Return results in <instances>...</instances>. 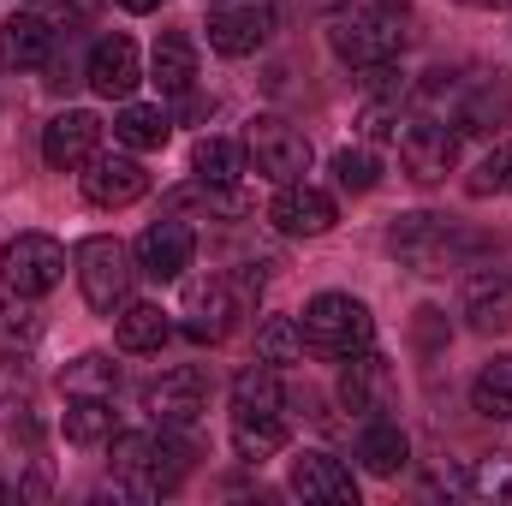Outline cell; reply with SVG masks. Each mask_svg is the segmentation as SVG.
<instances>
[{"label": "cell", "mask_w": 512, "mask_h": 506, "mask_svg": "<svg viewBox=\"0 0 512 506\" xmlns=\"http://www.w3.org/2000/svg\"><path fill=\"white\" fill-rule=\"evenodd\" d=\"M405 24H411L405 0H346L328 24V48H334L340 66L370 72V66H387V60L405 54V42H411Z\"/></svg>", "instance_id": "6da1fadb"}, {"label": "cell", "mask_w": 512, "mask_h": 506, "mask_svg": "<svg viewBox=\"0 0 512 506\" xmlns=\"http://www.w3.org/2000/svg\"><path fill=\"white\" fill-rule=\"evenodd\" d=\"M286 387L274 376V364H262L256 358V370L233 381V447H239V459H274L280 447H286V435H292V417H286Z\"/></svg>", "instance_id": "7a4b0ae2"}, {"label": "cell", "mask_w": 512, "mask_h": 506, "mask_svg": "<svg viewBox=\"0 0 512 506\" xmlns=\"http://www.w3.org/2000/svg\"><path fill=\"white\" fill-rule=\"evenodd\" d=\"M191 471V441L179 429H137V435H114V477L126 495H173Z\"/></svg>", "instance_id": "3957f363"}, {"label": "cell", "mask_w": 512, "mask_h": 506, "mask_svg": "<svg viewBox=\"0 0 512 506\" xmlns=\"http://www.w3.org/2000/svg\"><path fill=\"white\" fill-rule=\"evenodd\" d=\"M387 251L399 256L411 274H447V268H465L483 245L447 215H399L393 233H387Z\"/></svg>", "instance_id": "277c9868"}, {"label": "cell", "mask_w": 512, "mask_h": 506, "mask_svg": "<svg viewBox=\"0 0 512 506\" xmlns=\"http://www.w3.org/2000/svg\"><path fill=\"white\" fill-rule=\"evenodd\" d=\"M298 328H304V340H310L322 358H352V352H370V340H376V316H370V304L352 298V292H316V298L304 304Z\"/></svg>", "instance_id": "5b68a950"}, {"label": "cell", "mask_w": 512, "mask_h": 506, "mask_svg": "<svg viewBox=\"0 0 512 506\" xmlns=\"http://www.w3.org/2000/svg\"><path fill=\"white\" fill-rule=\"evenodd\" d=\"M245 155H251L256 179H268V185H292L310 173V137L274 114H256L245 126Z\"/></svg>", "instance_id": "8992f818"}, {"label": "cell", "mask_w": 512, "mask_h": 506, "mask_svg": "<svg viewBox=\"0 0 512 506\" xmlns=\"http://www.w3.org/2000/svg\"><path fill=\"white\" fill-rule=\"evenodd\" d=\"M459 137H465V131L453 126V120H441V114L405 120V131H399V161H405V173H411L417 185H441V179L459 167Z\"/></svg>", "instance_id": "52a82bcc"}, {"label": "cell", "mask_w": 512, "mask_h": 506, "mask_svg": "<svg viewBox=\"0 0 512 506\" xmlns=\"http://www.w3.org/2000/svg\"><path fill=\"white\" fill-rule=\"evenodd\" d=\"M0 280H6V292H18V298L54 292V286L66 280V251H60V239H48V233H18V239L0 251Z\"/></svg>", "instance_id": "ba28073f"}, {"label": "cell", "mask_w": 512, "mask_h": 506, "mask_svg": "<svg viewBox=\"0 0 512 506\" xmlns=\"http://www.w3.org/2000/svg\"><path fill=\"white\" fill-rule=\"evenodd\" d=\"M72 268H78V286H84V304L90 310H102V316H114L120 304H126L131 292V256L120 239H84L78 256H72Z\"/></svg>", "instance_id": "9c48e42d"}, {"label": "cell", "mask_w": 512, "mask_h": 506, "mask_svg": "<svg viewBox=\"0 0 512 506\" xmlns=\"http://www.w3.org/2000/svg\"><path fill=\"white\" fill-rule=\"evenodd\" d=\"M274 24H280L274 0H215L209 6V48L227 60H245L274 36Z\"/></svg>", "instance_id": "30bf717a"}, {"label": "cell", "mask_w": 512, "mask_h": 506, "mask_svg": "<svg viewBox=\"0 0 512 506\" xmlns=\"http://www.w3.org/2000/svg\"><path fill=\"white\" fill-rule=\"evenodd\" d=\"M143 411H149L161 429H191V423L209 411V376H203L197 364L161 370L155 381H143Z\"/></svg>", "instance_id": "8fae6325"}, {"label": "cell", "mask_w": 512, "mask_h": 506, "mask_svg": "<svg viewBox=\"0 0 512 506\" xmlns=\"http://www.w3.org/2000/svg\"><path fill=\"white\" fill-rule=\"evenodd\" d=\"M78 185H84L90 209H131L149 191V173H143L137 155H90L84 173H78Z\"/></svg>", "instance_id": "7c38bea8"}, {"label": "cell", "mask_w": 512, "mask_h": 506, "mask_svg": "<svg viewBox=\"0 0 512 506\" xmlns=\"http://www.w3.org/2000/svg\"><path fill=\"white\" fill-rule=\"evenodd\" d=\"M268 221H274L286 239H322V233L340 221V209H334V197H328L322 185H304V179H292V185H280V197H274Z\"/></svg>", "instance_id": "4fadbf2b"}, {"label": "cell", "mask_w": 512, "mask_h": 506, "mask_svg": "<svg viewBox=\"0 0 512 506\" xmlns=\"http://www.w3.org/2000/svg\"><path fill=\"white\" fill-rule=\"evenodd\" d=\"M137 268L149 274V280H179L185 268H191V256H197V233L185 227V221H149L143 233H137Z\"/></svg>", "instance_id": "5bb4252c"}, {"label": "cell", "mask_w": 512, "mask_h": 506, "mask_svg": "<svg viewBox=\"0 0 512 506\" xmlns=\"http://www.w3.org/2000/svg\"><path fill=\"white\" fill-rule=\"evenodd\" d=\"M292 495L316 506H358V477L334 459V453H298L292 459Z\"/></svg>", "instance_id": "9a60e30c"}, {"label": "cell", "mask_w": 512, "mask_h": 506, "mask_svg": "<svg viewBox=\"0 0 512 506\" xmlns=\"http://www.w3.org/2000/svg\"><path fill=\"white\" fill-rule=\"evenodd\" d=\"M96 143H102V120L84 114V108H66V114H54L42 126V161L60 167V173H72V167H84L96 155Z\"/></svg>", "instance_id": "2e32d148"}, {"label": "cell", "mask_w": 512, "mask_h": 506, "mask_svg": "<svg viewBox=\"0 0 512 506\" xmlns=\"http://www.w3.org/2000/svg\"><path fill=\"white\" fill-rule=\"evenodd\" d=\"M239 304H245V298L233 292V280H221V274H209V280H191V286H185V310H191L185 334H191V340H221V334L233 328Z\"/></svg>", "instance_id": "e0dca14e"}, {"label": "cell", "mask_w": 512, "mask_h": 506, "mask_svg": "<svg viewBox=\"0 0 512 506\" xmlns=\"http://www.w3.org/2000/svg\"><path fill=\"white\" fill-rule=\"evenodd\" d=\"M453 126L459 131H501V126H512V78H501V72L465 78Z\"/></svg>", "instance_id": "ac0fdd59"}, {"label": "cell", "mask_w": 512, "mask_h": 506, "mask_svg": "<svg viewBox=\"0 0 512 506\" xmlns=\"http://www.w3.org/2000/svg\"><path fill=\"white\" fill-rule=\"evenodd\" d=\"M84 78H90V90H96V96H108V102L120 96V102H126L131 90L143 84L137 42H131V36H102V42L90 48V72H84Z\"/></svg>", "instance_id": "d6986e66"}, {"label": "cell", "mask_w": 512, "mask_h": 506, "mask_svg": "<svg viewBox=\"0 0 512 506\" xmlns=\"http://www.w3.org/2000/svg\"><path fill=\"white\" fill-rule=\"evenodd\" d=\"M54 60V24L36 12H12L0 24V66L6 72H36Z\"/></svg>", "instance_id": "ffe728a7"}, {"label": "cell", "mask_w": 512, "mask_h": 506, "mask_svg": "<svg viewBox=\"0 0 512 506\" xmlns=\"http://www.w3.org/2000/svg\"><path fill=\"white\" fill-rule=\"evenodd\" d=\"M465 322L477 334H501L512 328V268H489L465 286Z\"/></svg>", "instance_id": "44dd1931"}, {"label": "cell", "mask_w": 512, "mask_h": 506, "mask_svg": "<svg viewBox=\"0 0 512 506\" xmlns=\"http://www.w3.org/2000/svg\"><path fill=\"white\" fill-rule=\"evenodd\" d=\"M149 72H155L161 96H191L197 90V42L185 30H161L155 54H149Z\"/></svg>", "instance_id": "7402d4cb"}, {"label": "cell", "mask_w": 512, "mask_h": 506, "mask_svg": "<svg viewBox=\"0 0 512 506\" xmlns=\"http://www.w3.org/2000/svg\"><path fill=\"white\" fill-rule=\"evenodd\" d=\"M358 459H364V471H370V477H399V471H405V459H411V441H405V429H399V423L370 417V423H364V435H358Z\"/></svg>", "instance_id": "603a6c76"}, {"label": "cell", "mask_w": 512, "mask_h": 506, "mask_svg": "<svg viewBox=\"0 0 512 506\" xmlns=\"http://www.w3.org/2000/svg\"><path fill=\"white\" fill-rule=\"evenodd\" d=\"M114 334H120V352H161L167 334H173V322H167L161 304H120Z\"/></svg>", "instance_id": "cb8c5ba5"}, {"label": "cell", "mask_w": 512, "mask_h": 506, "mask_svg": "<svg viewBox=\"0 0 512 506\" xmlns=\"http://www.w3.org/2000/svg\"><path fill=\"white\" fill-rule=\"evenodd\" d=\"M471 405L483 411V417H495V423H512V352L501 358H489L477 381H471Z\"/></svg>", "instance_id": "d4e9b609"}, {"label": "cell", "mask_w": 512, "mask_h": 506, "mask_svg": "<svg viewBox=\"0 0 512 506\" xmlns=\"http://www.w3.org/2000/svg\"><path fill=\"white\" fill-rule=\"evenodd\" d=\"M66 399H114L120 393V364L102 352H84L78 364H66Z\"/></svg>", "instance_id": "484cf974"}, {"label": "cell", "mask_w": 512, "mask_h": 506, "mask_svg": "<svg viewBox=\"0 0 512 506\" xmlns=\"http://www.w3.org/2000/svg\"><path fill=\"white\" fill-rule=\"evenodd\" d=\"M114 137L126 143V149H161L173 126H167V114L161 108H143V102H126L120 114H114Z\"/></svg>", "instance_id": "4316f807"}, {"label": "cell", "mask_w": 512, "mask_h": 506, "mask_svg": "<svg viewBox=\"0 0 512 506\" xmlns=\"http://www.w3.org/2000/svg\"><path fill=\"white\" fill-rule=\"evenodd\" d=\"M256 358L274 364V370L298 364V358H304V328H298V316H268V322L256 328Z\"/></svg>", "instance_id": "83f0119b"}, {"label": "cell", "mask_w": 512, "mask_h": 506, "mask_svg": "<svg viewBox=\"0 0 512 506\" xmlns=\"http://www.w3.org/2000/svg\"><path fill=\"white\" fill-rule=\"evenodd\" d=\"M66 441L72 447L114 441V399H72L66 405Z\"/></svg>", "instance_id": "f1b7e54d"}, {"label": "cell", "mask_w": 512, "mask_h": 506, "mask_svg": "<svg viewBox=\"0 0 512 506\" xmlns=\"http://www.w3.org/2000/svg\"><path fill=\"white\" fill-rule=\"evenodd\" d=\"M376 387H382V358L376 352H352L340 370V405L346 411H376Z\"/></svg>", "instance_id": "f546056e"}, {"label": "cell", "mask_w": 512, "mask_h": 506, "mask_svg": "<svg viewBox=\"0 0 512 506\" xmlns=\"http://www.w3.org/2000/svg\"><path fill=\"white\" fill-rule=\"evenodd\" d=\"M36 334H42V322H36V310L12 292V298H0V358H18V352H30L36 346Z\"/></svg>", "instance_id": "4dcf8cb0"}, {"label": "cell", "mask_w": 512, "mask_h": 506, "mask_svg": "<svg viewBox=\"0 0 512 506\" xmlns=\"http://www.w3.org/2000/svg\"><path fill=\"white\" fill-rule=\"evenodd\" d=\"M191 173H197L203 185H233V179H239V149H233L227 137H203V143L191 149Z\"/></svg>", "instance_id": "1f68e13d"}, {"label": "cell", "mask_w": 512, "mask_h": 506, "mask_svg": "<svg viewBox=\"0 0 512 506\" xmlns=\"http://www.w3.org/2000/svg\"><path fill=\"white\" fill-rule=\"evenodd\" d=\"M334 185L340 191H376L382 185V161L370 149H340L334 155Z\"/></svg>", "instance_id": "d6a6232c"}, {"label": "cell", "mask_w": 512, "mask_h": 506, "mask_svg": "<svg viewBox=\"0 0 512 506\" xmlns=\"http://www.w3.org/2000/svg\"><path fill=\"white\" fill-rule=\"evenodd\" d=\"M471 495H477V501H512V453H489V459H477V471H471Z\"/></svg>", "instance_id": "836d02e7"}, {"label": "cell", "mask_w": 512, "mask_h": 506, "mask_svg": "<svg viewBox=\"0 0 512 506\" xmlns=\"http://www.w3.org/2000/svg\"><path fill=\"white\" fill-rule=\"evenodd\" d=\"M471 191H477V197H512V143L489 149V155L477 161V173H471Z\"/></svg>", "instance_id": "e575fe53"}, {"label": "cell", "mask_w": 512, "mask_h": 506, "mask_svg": "<svg viewBox=\"0 0 512 506\" xmlns=\"http://www.w3.org/2000/svg\"><path fill=\"white\" fill-rule=\"evenodd\" d=\"M459 6H477V12H501V6H512V0H459Z\"/></svg>", "instance_id": "d590c367"}, {"label": "cell", "mask_w": 512, "mask_h": 506, "mask_svg": "<svg viewBox=\"0 0 512 506\" xmlns=\"http://www.w3.org/2000/svg\"><path fill=\"white\" fill-rule=\"evenodd\" d=\"M120 6H126V12H155L161 0H120Z\"/></svg>", "instance_id": "8d00e7d4"}, {"label": "cell", "mask_w": 512, "mask_h": 506, "mask_svg": "<svg viewBox=\"0 0 512 506\" xmlns=\"http://www.w3.org/2000/svg\"><path fill=\"white\" fill-rule=\"evenodd\" d=\"M304 6H316V12H334V6H346V0H304Z\"/></svg>", "instance_id": "74e56055"}, {"label": "cell", "mask_w": 512, "mask_h": 506, "mask_svg": "<svg viewBox=\"0 0 512 506\" xmlns=\"http://www.w3.org/2000/svg\"><path fill=\"white\" fill-rule=\"evenodd\" d=\"M90 6H96V0H72V12H90Z\"/></svg>", "instance_id": "f35d334b"}]
</instances>
